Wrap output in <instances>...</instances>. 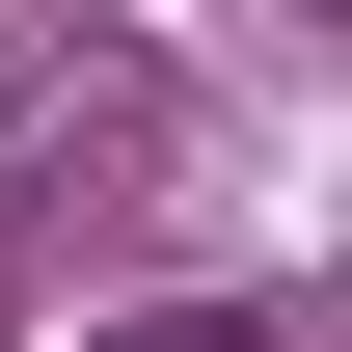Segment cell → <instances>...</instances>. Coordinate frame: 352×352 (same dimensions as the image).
<instances>
[{
	"label": "cell",
	"mask_w": 352,
	"mask_h": 352,
	"mask_svg": "<svg viewBox=\"0 0 352 352\" xmlns=\"http://www.w3.org/2000/svg\"><path fill=\"white\" fill-rule=\"evenodd\" d=\"M109 352H271V325H244V298H163V325H109Z\"/></svg>",
	"instance_id": "1"
},
{
	"label": "cell",
	"mask_w": 352,
	"mask_h": 352,
	"mask_svg": "<svg viewBox=\"0 0 352 352\" xmlns=\"http://www.w3.org/2000/svg\"><path fill=\"white\" fill-rule=\"evenodd\" d=\"M28 109H54V54H0V135H28Z\"/></svg>",
	"instance_id": "2"
}]
</instances>
